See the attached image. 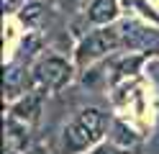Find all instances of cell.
Here are the masks:
<instances>
[{"mask_svg": "<svg viewBox=\"0 0 159 154\" xmlns=\"http://www.w3.org/2000/svg\"><path fill=\"white\" fill-rule=\"evenodd\" d=\"M103 131H105L103 110L85 108V110H80L77 116L64 126V131H62V149L69 152V154L82 152V149H87L90 144H95L98 139H100Z\"/></svg>", "mask_w": 159, "mask_h": 154, "instance_id": "6da1fadb", "label": "cell"}, {"mask_svg": "<svg viewBox=\"0 0 159 154\" xmlns=\"http://www.w3.org/2000/svg\"><path fill=\"white\" fill-rule=\"evenodd\" d=\"M118 44H121V31H116V28L95 31V34H90L82 44L77 46V62L80 64H90L93 59L108 54V51H113Z\"/></svg>", "mask_w": 159, "mask_h": 154, "instance_id": "7a4b0ae2", "label": "cell"}, {"mask_svg": "<svg viewBox=\"0 0 159 154\" xmlns=\"http://www.w3.org/2000/svg\"><path fill=\"white\" fill-rule=\"evenodd\" d=\"M34 77H36V82H41L44 87L57 90V87H62V85L69 82V77H72V67H69L62 57L49 54V57H44V59L36 62Z\"/></svg>", "mask_w": 159, "mask_h": 154, "instance_id": "3957f363", "label": "cell"}, {"mask_svg": "<svg viewBox=\"0 0 159 154\" xmlns=\"http://www.w3.org/2000/svg\"><path fill=\"white\" fill-rule=\"evenodd\" d=\"M41 113V92H26V98L13 108V116L21 121H36Z\"/></svg>", "mask_w": 159, "mask_h": 154, "instance_id": "277c9868", "label": "cell"}, {"mask_svg": "<svg viewBox=\"0 0 159 154\" xmlns=\"http://www.w3.org/2000/svg\"><path fill=\"white\" fill-rule=\"evenodd\" d=\"M116 13H118L116 0H95L90 8V21L93 23H108L116 18Z\"/></svg>", "mask_w": 159, "mask_h": 154, "instance_id": "5b68a950", "label": "cell"}, {"mask_svg": "<svg viewBox=\"0 0 159 154\" xmlns=\"http://www.w3.org/2000/svg\"><path fill=\"white\" fill-rule=\"evenodd\" d=\"M95 154H121V152H116L113 147H103V149H98Z\"/></svg>", "mask_w": 159, "mask_h": 154, "instance_id": "8992f818", "label": "cell"}, {"mask_svg": "<svg viewBox=\"0 0 159 154\" xmlns=\"http://www.w3.org/2000/svg\"><path fill=\"white\" fill-rule=\"evenodd\" d=\"M28 154H49V152H46V149H31Z\"/></svg>", "mask_w": 159, "mask_h": 154, "instance_id": "52a82bcc", "label": "cell"}]
</instances>
